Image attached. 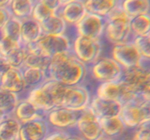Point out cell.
Instances as JSON below:
<instances>
[{"mask_svg":"<svg viewBox=\"0 0 150 140\" xmlns=\"http://www.w3.org/2000/svg\"><path fill=\"white\" fill-rule=\"evenodd\" d=\"M125 140H134V139H133V138H131V139H125Z\"/></svg>","mask_w":150,"mask_h":140,"instance_id":"obj_48","label":"cell"},{"mask_svg":"<svg viewBox=\"0 0 150 140\" xmlns=\"http://www.w3.org/2000/svg\"><path fill=\"white\" fill-rule=\"evenodd\" d=\"M71 50L81 62L89 67L100 58L103 45L100 39L77 35L72 42Z\"/></svg>","mask_w":150,"mask_h":140,"instance_id":"obj_4","label":"cell"},{"mask_svg":"<svg viewBox=\"0 0 150 140\" xmlns=\"http://www.w3.org/2000/svg\"><path fill=\"white\" fill-rule=\"evenodd\" d=\"M40 1H42L45 5H46L55 13H57L60 7H62L59 0H40Z\"/></svg>","mask_w":150,"mask_h":140,"instance_id":"obj_39","label":"cell"},{"mask_svg":"<svg viewBox=\"0 0 150 140\" xmlns=\"http://www.w3.org/2000/svg\"><path fill=\"white\" fill-rule=\"evenodd\" d=\"M59 1L61 6H64L65 5V4H68V3L75 1V0H59Z\"/></svg>","mask_w":150,"mask_h":140,"instance_id":"obj_45","label":"cell"},{"mask_svg":"<svg viewBox=\"0 0 150 140\" xmlns=\"http://www.w3.org/2000/svg\"><path fill=\"white\" fill-rule=\"evenodd\" d=\"M92 77L99 83H109L121 80L124 69L111 57L100 58L90 66Z\"/></svg>","mask_w":150,"mask_h":140,"instance_id":"obj_5","label":"cell"},{"mask_svg":"<svg viewBox=\"0 0 150 140\" xmlns=\"http://www.w3.org/2000/svg\"><path fill=\"white\" fill-rule=\"evenodd\" d=\"M21 20L12 16L10 20L0 31V36H5L21 43Z\"/></svg>","mask_w":150,"mask_h":140,"instance_id":"obj_31","label":"cell"},{"mask_svg":"<svg viewBox=\"0 0 150 140\" xmlns=\"http://www.w3.org/2000/svg\"><path fill=\"white\" fill-rule=\"evenodd\" d=\"M26 55H27V50L26 47L22 45L12 51L4 58L10 67L22 69L24 65Z\"/></svg>","mask_w":150,"mask_h":140,"instance_id":"obj_32","label":"cell"},{"mask_svg":"<svg viewBox=\"0 0 150 140\" xmlns=\"http://www.w3.org/2000/svg\"><path fill=\"white\" fill-rule=\"evenodd\" d=\"M1 58V55H0V58Z\"/></svg>","mask_w":150,"mask_h":140,"instance_id":"obj_49","label":"cell"},{"mask_svg":"<svg viewBox=\"0 0 150 140\" xmlns=\"http://www.w3.org/2000/svg\"><path fill=\"white\" fill-rule=\"evenodd\" d=\"M132 40L137 47L144 63L150 62V36L149 35L134 37Z\"/></svg>","mask_w":150,"mask_h":140,"instance_id":"obj_34","label":"cell"},{"mask_svg":"<svg viewBox=\"0 0 150 140\" xmlns=\"http://www.w3.org/2000/svg\"><path fill=\"white\" fill-rule=\"evenodd\" d=\"M96 96L124 104L139 95L132 91L122 80H120L109 83H100L97 88Z\"/></svg>","mask_w":150,"mask_h":140,"instance_id":"obj_7","label":"cell"},{"mask_svg":"<svg viewBox=\"0 0 150 140\" xmlns=\"http://www.w3.org/2000/svg\"><path fill=\"white\" fill-rule=\"evenodd\" d=\"M87 13L83 0H75L62 6L57 14L59 15L67 26H75Z\"/></svg>","mask_w":150,"mask_h":140,"instance_id":"obj_18","label":"cell"},{"mask_svg":"<svg viewBox=\"0 0 150 140\" xmlns=\"http://www.w3.org/2000/svg\"><path fill=\"white\" fill-rule=\"evenodd\" d=\"M104 35L114 44L132 40L130 18L119 6L105 18Z\"/></svg>","mask_w":150,"mask_h":140,"instance_id":"obj_2","label":"cell"},{"mask_svg":"<svg viewBox=\"0 0 150 140\" xmlns=\"http://www.w3.org/2000/svg\"><path fill=\"white\" fill-rule=\"evenodd\" d=\"M34 4L32 0H12L8 9L13 17L22 20L31 17Z\"/></svg>","mask_w":150,"mask_h":140,"instance_id":"obj_29","label":"cell"},{"mask_svg":"<svg viewBox=\"0 0 150 140\" xmlns=\"http://www.w3.org/2000/svg\"><path fill=\"white\" fill-rule=\"evenodd\" d=\"M32 1H33L34 3H35V2H37V1H39V0H32Z\"/></svg>","mask_w":150,"mask_h":140,"instance_id":"obj_47","label":"cell"},{"mask_svg":"<svg viewBox=\"0 0 150 140\" xmlns=\"http://www.w3.org/2000/svg\"><path fill=\"white\" fill-rule=\"evenodd\" d=\"M24 47H26L27 50V55L23 67H32L48 71L51 62V58L44 54L35 43Z\"/></svg>","mask_w":150,"mask_h":140,"instance_id":"obj_21","label":"cell"},{"mask_svg":"<svg viewBox=\"0 0 150 140\" xmlns=\"http://www.w3.org/2000/svg\"><path fill=\"white\" fill-rule=\"evenodd\" d=\"M105 19L87 13L74 26L77 35L93 39H100L104 35Z\"/></svg>","mask_w":150,"mask_h":140,"instance_id":"obj_12","label":"cell"},{"mask_svg":"<svg viewBox=\"0 0 150 140\" xmlns=\"http://www.w3.org/2000/svg\"><path fill=\"white\" fill-rule=\"evenodd\" d=\"M40 24L42 34L48 35L65 34L67 28V23L57 13L52 15Z\"/></svg>","mask_w":150,"mask_h":140,"instance_id":"obj_26","label":"cell"},{"mask_svg":"<svg viewBox=\"0 0 150 140\" xmlns=\"http://www.w3.org/2000/svg\"><path fill=\"white\" fill-rule=\"evenodd\" d=\"M66 140H85L84 139L82 138L81 136H80L78 134H70L68 136V137L67 138Z\"/></svg>","mask_w":150,"mask_h":140,"instance_id":"obj_42","label":"cell"},{"mask_svg":"<svg viewBox=\"0 0 150 140\" xmlns=\"http://www.w3.org/2000/svg\"><path fill=\"white\" fill-rule=\"evenodd\" d=\"M35 44L44 54L50 58L61 52L70 51L72 49V42L66 34H42Z\"/></svg>","mask_w":150,"mask_h":140,"instance_id":"obj_14","label":"cell"},{"mask_svg":"<svg viewBox=\"0 0 150 140\" xmlns=\"http://www.w3.org/2000/svg\"><path fill=\"white\" fill-rule=\"evenodd\" d=\"M88 71L89 67L70 50L51 57L47 74L49 79L66 86H73L81 85Z\"/></svg>","mask_w":150,"mask_h":140,"instance_id":"obj_1","label":"cell"},{"mask_svg":"<svg viewBox=\"0 0 150 140\" xmlns=\"http://www.w3.org/2000/svg\"><path fill=\"white\" fill-rule=\"evenodd\" d=\"M75 128L85 140H97L103 136L100 119L89 107L81 111Z\"/></svg>","mask_w":150,"mask_h":140,"instance_id":"obj_11","label":"cell"},{"mask_svg":"<svg viewBox=\"0 0 150 140\" xmlns=\"http://www.w3.org/2000/svg\"><path fill=\"white\" fill-rule=\"evenodd\" d=\"M100 123L103 135L113 139L121 136L127 129L120 116L101 118Z\"/></svg>","mask_w":150,"mask_h":140,"instance_id":"obj_23","label":"cell"},{"mask_svg":"<svg viewBox=\"0 0 150 140\" xmlns=\"http://www.w3.org/2000/svg\"><path fill=\"white\" fill-rule=\"evenodd\" d=\"M19 100V95L0 86V109L7 115L13 113Z\"/></svg>","mask_w":150,"mask_h":140,"instance_id":"obj_30","label":"cell"},{"mask_svg":"<svg viewBox=\"0 0 150 140\" xmlns=\"http://www.w3.org/2000/svg\"><path fill=\"white\" fill-rule=\"evenodd\" d=\"M121 80L136 94L140 95L150 85V66L142 65L125 69Z\"/></svg>","mask_w":150,"mask_h":140,"instance_id":"obj_9","label":"cell"},{"mask_svg":"<svg viewBox=\"0 0 150 140\" xmlns=\"http://www.w3.org/2000/svg\"><path fill=\"white\" fill-rule=\"evenodd\" d=\"M132 138L134 140H150V118L135 128Z\"/></svg>","mask_w":150,"mask_h":140,"instance_id":"obj_36","label":"cell"},{"mask_svg":"<svg viewBox=\"0 0 150 140\" xmlns=\"http://www.w3.org/2000/svg\"><path fill=\"white\" fill-rule=\"evenodd\" d=\"M12 0H0V7H8Z\"/></svg>","mask_w":150,"mask_h":140,"instance_id":"obj_43","label":"cell"},{"mask_svg":"<svg viewBox=\"0 0 150 140\" xmlns=\"http://www.w3.org/2000/svg\"><path fill=\"white\" fill-rule=\"evenodd\" d=\"M120 7L132 18L150 13V0H120Z\"/></svg>","mask_w":150,"mask_h":140,"instance_id":"obj_25","label":"cell"},{"mask_svg":"<svg viewBox=\"0 0 150 140\" xmlns=\"http://www.w3.org/2000/svg\"><path fill=\"white\" fill-rule=\"evenodd\" d=\"M149 36H150V34H149Z\"/></svg>","mask_w":150,"mask_h":140,"instance_id":"obj_50","label":"cell"},{"mask_svg":"<svg viewBox=\"0 0 150 140\" xmlns=\"http://www.w3.org/2000/svg\"><path fill=\"white\" fill-rule=\"evenodd\" d=\"M42 34L41 24L32 17L21 20V39L23 46L36 43Z\"/></svg>","mask_w":150,"mask_h":140,"instance_id":"obj_19","label":"cell"},{"mask_svg":"<svg viewBox=\"0 0 150 140\" xmlns=\"http://www.w3.org/2000/svg\"><path fill=\"white\" fill-rule=\"evenodd\" d=\"M11 115H13L21 123L37 119V118L45 117V114L40 110L26 98L19 100L17 106L15 108L14 111Z\"/></svg>","mask_w":150,"mask_h":140,"instance_id":"obj_20","label":"cell"},{"mask_svg":"<svg viewBox=\"0 0 150 140\" xmlns=\"http://www.w3.org/2000/svg\"><path fill=\"white\" fill-rule=\"evenodd\" d=\"M132 39L138 36H147L150 34V13L136 16L130 19Z\"/></svg>","mask_w":150,"mask_h":140,"instance_id":"obj_28","label":"cell"},{"mask_svg":"<svg viewBox=\"0 0 150 140\" xmlns=\"http://www.w3.org/2000/svg\"><path fill=\"white\" fill-rule=\"evenodd\" d=\"M140 96H142V97L144 98V99L150 100V85L148 86V87L141 93Z\"/></svg>","mask_w":150,"mask_h":140,"instance_id":"obj_41","label":"cell"},{"mask_svg":"<svg viewBox=\"0 0 150 140\" xmlns=\"http://www.w3.org/2000/svg\"><path fill=\"white\" fill-rule=\"evenodd\" d=\"M81 112L64 106H57L48 112L45 118L51 128L67 131L75 128Z\"/></svg>","mask_w":150,"mask_h":140,"instance_id":"obj_10","label":"cell"},{"mask_svg":"<svg viewBox=\"0 0 150 140\" xmlns=\"http://www.w3.org/2000/svg\"><path fill=\"white\" fill-rule=\"evenodd\" d=\"M21 124L13 115H7L0 123V140H18Z\"/></svg>","mask_w":150,"mask_h":140,"instance_id":"obj_24","label":"cell"},{"mask_svg":"<svg viewBox=\"0 0 150 140\" xmlns=\"http://www.w3.org/2000/svg\"><path fill=\"white\" fill-rule=\"evenodd\" d=\"M21 69L27 89L38 87L48 79L47 71L42 69L32 67H23Z\"/></svg>","mask_w":150,"mask_h":140,"instance_id":"obj_27","label":"cell"},{"mask_svg":"<svg viewBox=\"0 0 150 140\" xmlns=\"http://www.w3.org/2000/svg\"><path fill=\"white\" fill-rule=\"evenodd\" d=\"M7 115H7V114L4 111H3L2 109H0V123L1 122V120H2L3 119H4V118H6V116H7Z\"/></svg>","mask_w":150,"mask_h":140,"instance_id":"obj_44","label":"cell"},{"mask_svg":"<svg viewBox=\"0 0 150 140\" xmlns=\"http://www.w3.org/2000/svg\"><path fill=\"white\" fill-rule=\"evenodd\" d=\"M0 86L18 95L24 92L27 87L21 69L9 68L0 77Z\"/></svg>","mask_w":150,"mask_h":140,"instance_id":"obj_17","label":"cell"},{"mask_svg":"<svg viewBox=\"0 0 150 140\" xmlns=\"http://www.w3.org/2000/svg\"><path fill=\"white\" fill-rule=\"evenodd\" d=\"M9 68H10V65L7 64L6 60L1 57V58H0V77H1V75H2Z\"/></svg>","mask_w":150,"mask_h":140,"instance_id":"obj_40","label":"cell"},{"mask_svg":"<svg viewBox=\"0 0 150 140\" xmlns=\"http://www.w3.org/2000/svg\"><path fill=\"white\" fill-rule=\"evenodd\" d=\"M51 129L45 118L23 123L21 124L18 140H45Z\"/></svg>","mask_w":150,"mask_h":140,"instance_id":"obj_15","label":"cell"},{"mask_svg":"<svg viewBox=\"0 0 150 140\" xmlns=\"http://www.w3.org/2000/svg\"><path fill=\"white\" fill-rule=\"evenodd\" d=\"M22 46L21 43L11 39L0 36V55L2 58H5L16 48Z\"/></svg>","mask_w":150,"mask_h":140,"instance_id":"obj_35","label":"cell"},{"mask_svg":"<svg viewBox=\"0 0 150 140\" xmlns=\"http://www.w3.org/2000/svg\"><path fill=\"white\" fill-rule=\"evenodd\" d=\"M12 18V15L8 7H0V31Z\"/></svg>","mask_w":150,"mask_h":140,"instance_id":"obj_38","label":"cell"},{"mask_svg":"<svg viewBox=\"0 0 150 140\" xmlns=\"http://www.w3.org/2000/svg\"><path fill=\"white\" fill-rule=\"evenodd\" d=\"M111 58L124 70L139 66L144 63L133 40L114 44L111 49Z\"/></svg>","mask_w":150,"mask_h":140,"instance_id":"obj_6","label":"cell"},{"mask_svg":"<svg viewBox=\"0 0 150 140\" xmlns=\"http://www.w3.org/2000/svg\"><path fill=\"white\" fill-rule=\"evenodd\" d=\"M122 104L120 102L94 96L89 108L99 119L120 116Z\"/></svg>","mask_w":150,"mask_h":140,"instance_id":"obj_16","label":"cell"},{"mask_svg":"<svg viewBox=\"0 0 150 140\" xmlns=\"http://www.w3.org/2000/svg\"><path fill=\"white\" fill-rule=\"evenodd\" d=\"M120 116L127 129L134 130L144 121L150 118V100L139 95L122 104Z\"/></svg>","mask_w":150,"mask_h":140,"instance_id":"obj_3","label":"cell"},{"mask_svg":"<svg viewBox=\"0 0 150 140\" xmlns=\"http://www.w3.org/2000/svg\"><path fill=\"white\" fill-rule=\"evenodd\" d=\"M26 99L46 115L56 106L52 80L47 79L42 85L29 90Z\"/></svg>","mask_w":150,"mask_h":140,"instance_id":"obj_8","label":"cell"},{"mask_svg":"<svg viewBox=\"0 0 150 140\" xmlns=\"http://www.w3.org/2000/svg\"><path fill=\"white\" fill-rule=\"evenodd\" d=\"M54 14H55L54 12L39 0L34 4L31 17L41 23Z\"/></svg>","mask_w":150,"mask_h":140,"instance_id":"obj_33","label":"cell"},{"mask_svg":"<svg viewBox=\"0 0 150 140\" xmlns=\"http://www.w3.org/2000/svg\"><path fill=\"white\" fill-rule=\"evenodd\" d=\"M83 2L87 13L105 18L120 6V0H83Z\"/></svg>","mask_w":150,"mask_h":140,"instance_id":"obj_22","label":"cell"},{"mask_svg":"<svg viewBox=\"0 0 150 140\" xmlns=\"http://www.w3.org/2000/svg\"><path fill=\"white\" fill-rule=\"evenodd\" d=\"M91 99L90 92L85 86L82 85L67 86L62 106L81 112L89 107Z\"/></svg>","mask_w":150,"mask_h":140,"instance_id":"obj_13","label":"cell"},{"mask_svg":"<svg viewBox=\"0 0 150 140\" xmlns=\"http://www.w3.org/2000/svg\"><path fill=\"white\" fill-rule=\"evenodd\" d=\"M97 140H114V139H111V138H108V137H105L104 136H101L100 138H99Z\"/></svg>","mask_w":150,"mask_h":140,"instance_id":"obj_46","label":"cell"},{"mask_svg":"<svg viewBox=\"0 0 150 140\" xmlns=\"http://www.w3.org/2000/svg\"><path fill=\"white\" fill-rule=\"evenodd\" d=\"M69 135H70V133L67 131L51 129L50 132L45 137V140H66Z\"/></svg>","mask_w":150,"mask_h":140,"instance_id":"obj_37","label":"cell"}]
</instances>
